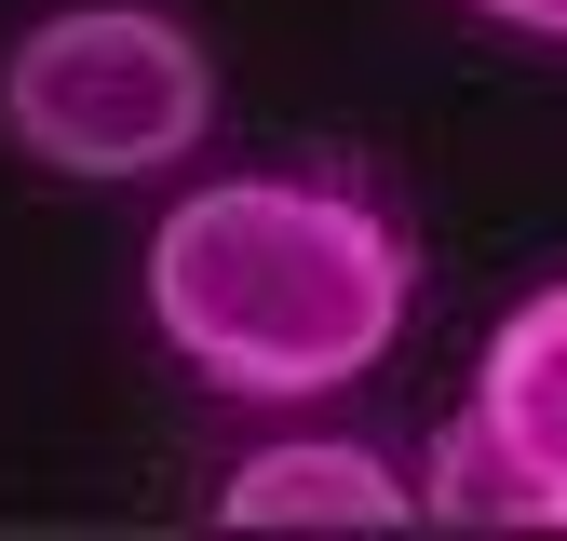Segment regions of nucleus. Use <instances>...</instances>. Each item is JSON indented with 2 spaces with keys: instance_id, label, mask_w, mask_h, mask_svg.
<instances>
[{
  "instance_id": "obj_1",
  "label": "nucleus",
  "mask_w": 567,
  "mask_h": 541,
  "mask_svg": "<svg viewBox=\"0 0 567 541\" xmlns=\"http://www.w3.org/2000/svg\"><path fill=\"white\" fill-rule=\"evenodd\" d=\"M150 338L230 406H324L419 325V231L338 163H244L163 203L135 257Z\"/></svg>"
},
{
  "instance_id": "obj_2",
  "label": "nucleus",
  "mask_w": 567,
  "mask_h": 541,
  "mask_svg": "<svg viewBox=\"0 0 567 541\" xmlns=\"http://www.w3.org/2000/svg\"><path fill=\"white\" fill-rule=\"evenodd\" d=\"M217 135V54L163 0H54L0 41V150L68 190H135Z\"/></svg>"
},
{
  "instance_id": "obj_3",
  "label": "nucleus",
  "mask_w": 567,
  "mask_h": 541,
  "mask_svg": "<svg viewBox=\"0 0 567 541\" xmlns=\"http://www.w3.org/2000/svg\"><path fill=\"white\" fill-rule=\"evenodd\" d=\"M433 528H554L567 541V270L527 285L419 447Z\"/></svg>"
},
{
  "instance_id": "obj_4",
  "label": "nucleus",
  "mask_w": 567,
  "mask_h": 541,
  "mask_svg": "<svg viewBox=\"0 0 567 541\" xmlns=\"http://www.w3.org/2000/svg\"><path fill=\"white\" fill-rule=\"evenodd\" d=\"M217 528H433V501L365 433H270L217 473Z\"/></svg>"
},
{
  "instance_id": "obj_5",
  "label": "nucleus",
  "mask_w": 567,
  "mask_h": 541,
  "mask_svg": "<svg viewBox=\"0 0 567 541\" xmlns=\"http://www.w3.org/2000/svg\"><path fill=\"white\" fill-rule=\"evenodd\" d=\"M460 14H486V28H514V41H554V54H567V0H460Z\"/></svg>"
}]
</instances>
